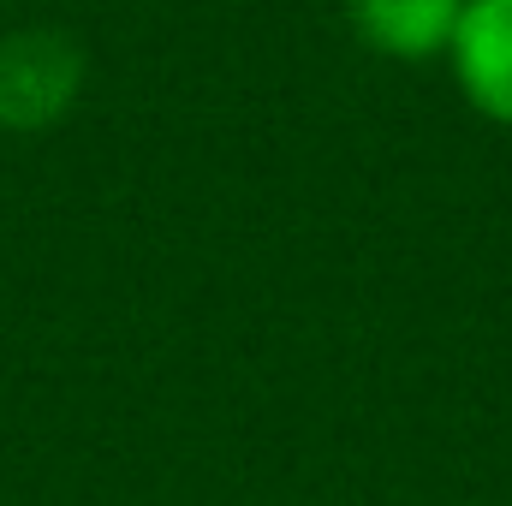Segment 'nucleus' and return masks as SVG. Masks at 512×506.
Masks as SVG:
<instances>
[{"label":"nucleus","mask_w":512,"mask_h":506,"mask_svg":"<svg viewBox=\"0 0 512 506\" xmlns=\"http://www.w3.org/2000/svg\"><path fill=\"white\" fill-rule=\"evenodd\" d=\"M453 84L489 120L512 131V0H465L453 36Z\"/></svg>","instance_id":"obj_2"},{"label":"nucleus","mask_w":512,"mask_h":506,"mask_svg":"<svg viewBox=\"0 0 512 506\" xmlns=\"http://www.w3.org/2000/svg\"><path fill=\"white\" fill-rule=\"evenodd\" d=\"M465 0H346V24L352 36L399 66H423V60H447L453 36H459Z\"/></svg>","instance_id":"obj_3"},{"label":"nucleus","mask_w":512,"mask_h":506,"mask_svg":"<svg viewBox=\"0 0 512 506\" xmlns=\"http://www.w3.org/2000/svg\"><path fill=\"white\" fill-rule=\"evenodd\" d=\"M84 96V48L66 30L30 24L0 36V131L60 126Z\"/></svg>","instance_id":"obj_1"}]
</instances>
